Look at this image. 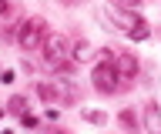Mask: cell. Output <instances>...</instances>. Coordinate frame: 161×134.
<instances>
[{"label":"cell","instance_id":"cell-1","mask_svg":"<svg viewBox=\"0 0 161 134\" xmlns=\"http://www.w3.org/2000/svg\"><path fill=\"white\" fill-rule=\"evenodd\" d=\"M40 51H44V64L47 67H60V71H67V51H70V40L64 34H44V40H40Z\"/></svg>","mask_w":161,"mask_h":134},{"label":"cell","instance_id":"cell-2","mask_svg":"<svg viewBox=\"0 0 161 134\" xmlns=\"http://www.w3.org/2000/svg\"><path fill=\"white\" fill-rule=\"evenodd\" d=\"M44 34H47V20H44V17H27V20H20V27H17L20 51H24V54L37 51L40 40H44Z\"/></svg>","mask_w":161,"mask_h":134},{"label":"cell","instance_id":"cell-3","mask_svg":"<svg viewBox=\"0 0 161 134\" xmlns=\"http://www.w3.org/2000/svg\"><path fill=\"white\" fill-rule=\"evenodd\" d=\"M91 84H94V91L97 94H114L121 87V74H118V67L111 61H101L94 71H91Z\"/></svg>","mask_w":161,"mask_h":134},{"label":"cell","instance_id":"cell-4","mask_svg":"<svg viewBox=\"0 0 161 134\" xmlns=\"http://www.w3.org/2000/svg\"><path fill=\"white\" fill-rule=\"evenodd\" d=\"M37 94L47 104H60V101H77V91L70 87V81H40Z\"/></svg>","mask_w":161,"mask_h":134},{"label":"cell","instance_id":"cell-5","mask_svg":"<svg viewBox=\"0 0 161 134\" xmlns=\"http://www.w3.org/2000/svg\"><path fill=\"white\" fill-rule=\"evenodd\" d=\"M101 17H104L108 27H118V30H124V34L141 24V17H134V10H124V7H118V3H114V7H104Z\"/></svg>","mask_w":161,"mask_h":134},{"label":"cell","instance_id":"cell-6","mask_svg":"<svg viewBox=\"0 0 161 134\" xmlns=\"http://www.w3.org/2000/svg\"><path fill=\"white\" fill-rule=\"evenodd\" d=\"M114 67H118V74H121V81H134V74H138V61H134V57H131V54H114Z\"/></svg>","mask_w":161,"mask_h":134},{"label":"cell","instance_id":"cell-7","mask_svg":"<svg viewBox=\"0 0 161 134\" xmlns=\"http://www.w3.org/2000/svg\"><path fill=\"white\" fill-rule=\"evenodd\" d=\"M144 131L161 134V104L158 101H148V104H144Z\"/></svg>","mask_w":161,"mask_h":134},{"label":"cell","instance_id":"cell-8","mask_svg":"<svg viewBox=\"0 0 161 134\" xmlns=\"http://www.w3.org/2000/svg\"><path fill=\"white\" fill-rule=\"evenodd\" d=\"M67 57L74 64H87L91 57H94V47H91L87 40H70V51H67Z\"/></svg>","mask_w":161,"mask_h":134},{"label":"cell","instance_id":"cell-9","mask_svg":"<svg viewBox=\"0 0 161 134\" xmlns=\"http://www.w3.org/2000/svg\"><path fill=\"white\" fill-rule=\"evenodd\" d=\"M80 117L87 124H108V111H94V107H80Z\"/></svg>","mask_w":161,"mask_h":134},{"label":"cell","instance_id":"cell-10","mask_svg":"<svg viewBox=\"0 0 161 134\" xmlns=\"http://www.w3.org/2000/svg\"><path fill=\"white\" fill-rule=\"evenodd\" d=\"M3 111H10V114H17V117H20V114L27 111V97H24V94H14V97L7 101V107H3Z\"/></svg>","mask_w":161,"mask_h":134},{"label":"cell","instance_id":"cell-11","mask_svg":"<svg viewBox=\"0 0 161 134\" xmlns=\"http://www.w3.org/2000/svg\"><path fill=\"white\" fill-rule=\"evenodd\" d=\"M128 37H131V40H148V37H151V27L141 20L138 27H131V30H128Z\"/></svg>","mask_w":161,"mask_h":134},{"label":"cell","instance_id":"cell-12","mask_svg":"<svg viewBox=\"0 0 161 134\" xmlns=\"http://www.w3.org/2000/svg\"><path fill=\"white\" fill-rule=\"evenodd\" d=\"M121 124H124V127H128V131H138V127H141V121H138V114H134V111H128V107H124V111H121Z\"/></svg>","mask_w":161,"mask_h":134},{"label":"cell","instance_id":"cell-13","mask_svg":"<svg viewBox=\"0 0 161 134\" xmlns=\"http://www.w3.org/2000/svg\"><path fill=\"white\" fill-rule=\"evenodd\" d=\"M114 3H118V7H124V10H138L144 0H114Z\"/></svg>","mask_w":161,"mask_h":134},{"label":"cell","instance_id":"cell-14","mask_svg":"<svg viewBox=\"0 0 161 134\" xmlns=\"http://www.w3.org/2000/svg\"><path fill=\"white\" fill-rule=\"evenodd\" d=\"M20 124H24V127H37V117L24 111V114H20Z\"/></svg>","mask_w":161,"mask_h":134},{"label":"cell","instance_id":"cell-15","mask_svg":"<svg viewBox=\"0 0 161 134\" xmlns=\"http://www.w3.org/2000/svg\"><path fill=\"white\" fill-rule=\"evenodd\" d=\"M10 13V0H0V17H7Z\"/></svg>","mask_w":161,"mask_h":134},{"label":"cell","instance_id":"cell-16","mask_svg":"<svg viewBox=\"0 0 161 134\" xmlns=\"http://www.w3.org/2000/svg\"><path fill=\"white\" fill-rule=\"evenodd\" d=\"M60 7H77V3H84V0H57Z\"/></svg>","mask_w":161,"mask_h":134}]
</instances>
